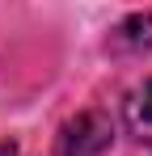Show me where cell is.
<instances>
[{
  "label": "cell",
  "mask_w": 152,
  "mask_h": 156,
  "mask_svg": "<svg viewBox=\"0 0 152 156\" xmlns=\"http://www.w3.org/2000/svg\"><path fill=\"white\" fill-rule=\"evenodd\" d=\"M114 51H152V13H131L127 21L110 30Z\"/></svg>",
  "instance_id": "obj_3"
},
{
  "label": "cell",
  "mask_w": 152,
  "mask_h": 156,
  "mask_svg": "<svg viewBox=\"0 0 152 156\" xmlns=\"http://www.w3.org/2000/svg\"><path fill=\"white\" fill-rule=\"evenodd\" d=\"M110 144H114V127L101 110H80L59 127V139H55L59 156H101Z\"/></svg>",
  "instance_id": "obj_1"
},
{
  "label": "cell",
  "mask_w": 152,
  "mask_h": 156,
  "mask_svg": "<svg viewBox=\"0 0 152 156\" xmlns=\"http://www.w3.org/2000/svg\"><path fill=\"white\" fill-rule=\"evenodd\" d=\"M123 122L127 131L139 139V144H148L152 148V76L139 84V89H131L123 101Z\"/></svg>",
  "instance_id": "obj_2"
}]
</instances>
